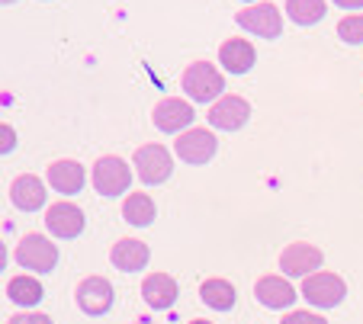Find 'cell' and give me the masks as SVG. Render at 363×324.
Masks as SVG:
<instances>
[{
	"label": "cell",
	"mask_w": 363,
	"mask_h": 324,
	"mask_svg": "<svg viewBox=\"0 0 363 324\" xmlns=\"http://www.w3.org/2000/svg\"><path fill=\"white\" fill-rule=\"evenodd\" d=\"M16 263L29 273H52L58 263V248L45 235H26L16 248Z\"/></svg>",
	"instance_id": "obj_5"
},
{
	"label": "cell",
	"mask_w": 363,
	"mask_h": 324,
	"mask_svg": "<svg viewBox=\"0 0 363 324\" xmlns=\"http://www.w3.org/2000/svg\"><path fill=\"white\" fill-rule=\"evenodd\" d=\"M13 148H16V132H13V125L0 122V154H10Z\"/></svg>",
	"instance_id": "obj_25"
},
{
	"label": "cell",
	"mask_w": 363,
	"mask_h": 324,
	"mask_svg": "<svg viewBox=\"0 0 363 324\" xmlns=\"http://www.w3.org/2000/svg\"><path fill=\"white\" fill-rule=\"evenodd\" d=\"M135 324H155V321H135Z\"/></svg>",
	"instance_id": "obj_31"
},
{
	"label": "cell",
	"mask_w": 363,
	"mask_h": 324,
	"mask_svg": "<svg viewBox=\"0 0 363 324\" xmlns=\"http://www.w3.org/2000/svg\"><path fill=\"white\" fill-rule=\"evenodd\" d=\"M132 164H135L138 180L148 183V187L164 183V180L171 177V170H174V158H171V151H167L164 145H142L135 151V158H132Z\"/></svg>",
	"instance_id": "obj_3"
},
{
	"label": "cell",
	"mask_w": 363,
	"mask_h": 324,
	"mask_svg": "<svg viewBox=\"0 0 363 324\" xmlns=\"http://www.w3.org/2000/svg\"><path fill=\"white\" fill-rule=\"evenodd\" d=\"M45 228L55 238H77L84 231V212L74 202H55L45 212Z\"/></svg>",
	"instance_id": "obj_13"
},
{
	"label": "cell",
	"mask_w": 363,
	"mask_h": 324,
	"mask_svg": "<svg viewBox=\"0 0 363 324\" xmlns=\"http://www.w3.org/2000/svg\"><path fill=\"white\" fill-rule=\"evenodd\" d=\"M7 296H10V302H16V305H23V308H33V305H39L42 302V286L35 283L33 276H13L7 283Z\"/></svg>",
	"instance_id": "obj_20"
},
{
	"label": "cell",
	"mask_w": 363,
	"mask_h": 324,
	"mask_svg": "<svg viewBox=\"0 0 363 324\" xmlns=\"http://www.w3.org/2000/svg\"><path fill=\"white\" fill-rule=\"evenodd\" d=\"M148 244L145 241H135V238H123V241L113 244L110 250V260L116 270H123V273H138V270L148 267Z\"/></svg>",
	"instance_id": "obj_15"
},
{
	"label": "cell",
	"mask_w": 363,
	"mask_h": 324,
	"mask_svg": "<svg viewBox=\"0 0 363 324\" xmlns=\"http://www.w3.org/2000/svg\"><path fill=\"white\" fill-rule=\"evenodd\" d=\"M132 183V170L123 158L106 154L94 164V187L100 196H123Z\"/></svg>",
	"instance_id": "obj_4"
},
{
	"label": "cell",
	"mask_w": 363,
	"mask_h": 324,
	"mask_svg": "<svg viewBox=\"0 0 363 324\" xmlns=\"http://www.w3.org/2000/svg\"><path fill=\"white\" fill-rule=\"evenodd\" d=\"M341 10H363V0H335Z\"/></svg>",
	"instance_id": "obj_27"
},
{
	"label": "cell",
	"mask_w": 363,
	"mask_h": 324,
	"mask_svg": "<svg viewBox=\"0 0 363 324\" xmlns=\"http://www.w3.org/2000/svg\"><path fill=\"white\" fill-rule=\"evenodd\" d=\"M151 119H155V125H158L161 132H171V135H174V132H184L186 125H193L196 112H193V106L184 103V100L167 97V100H161V103L155 106Z\"/></svg>",
	"instance_id": "obj_12"
},
{
	"label": "cell",
	"mask_w": 363,
	"mask_h": 324,
	"mask_svg": "<svg viewBox=\"0 0 363 324\" xmlns=\"http://www.w3.org/2000/svg\"><path fill=\"white\" fill-rule=\"evenodd\" d=\"M280 324H328L322 315L315 311H289L286 318H280Z\"/></svg>",
	"instance_id": "obj_24"
},
{
	"label": "cell",
	"mask_w": 363,
	"mask_h": 324,
	"mask_svg": "<svg viewBox=\"0 0 363 324\" xmlns=\"http://www.w3.org/2000/svg\"><path fill=\"white\" fill-rule=\"evenodd\" d=\"M177 292L180 289H177V283H174V276H167V273H151V276H145V283H142L145 302L158 311L171 308V305L177 302Z\"/></svg>",
	"instance_id": "obj_17"
},
{
	"label": "cell",
	"mask_w": 363,
	"mask_h": 324,
	"mask_svg": "<svg viewBox=\"0 0 363 324\" xmlns=\"http://www.w3.org/2000/svg\"><path fill=\"white\" fill-rule=\"evenodd\" d=\"M184 90L193 103H209V100H219L225 81H222L219 68H213L209 62H193L184 71Z\"/></svg>",
	"instance_id": "obj_1"
},
{
	"label": "cell",
	"mask_w": 363,
	"mask_h": 324,
	"mask_svg": "<svg viewBox=\"0 0 363 324\" xmlns=\"http://www.w3.org/2000/svg\"><path fill=\"white\" fill-rule=\"evenodd\" d=\"M286 16L299 26H312L322 23L325 16V0H286Z\"/></svg>",
	"instance_id": "obj_22"
},
{
	"label": "cell",
	"mask_w": 363,
	"mask_h": 324,
	"mask_svg": "<svg viewBox=\"0 0 363 324\" xmlns=\"http://www.w3.org/2000/svg\"><path fill=\"white\" fill-rule=\"evenodd\" d=\"M174 151H177V158L184 164H209L213 154L219 151V141H216V135L209 129H190L174 141Z\"/></svg>",
	"instance_id": "obj_7"
},
{
	"label": "cell",
	"mask_w": 363,
	"mask_h": 324,
	"mask_svg": "<svg viewBox=\"0 0 363 324\" xmlns=\"http://www.w3.org/2000/svg\"><path fill=\"white\" fill-rule=\"evenodd\" d=\"M7 324H52V318L39 315V311H20V315H13Z\"/></svg>",
	"instance_id": "obj_26"
},
{
	"label": "cell",
	"mask_w": 363,
	"mask_h": 324,
	"mask_svg": "<svg viewBox=\"0 0 363 324\" xmlns=\"http://www.w3.org/2000/svg\"><path fill=\"white\" fill-rule=\"evenodd\" d=\"M219 62L228 74H247L254 68V62H257V55H254V45L247 39H228L222 42Z\"/></svg>",
	"instance_id": "obj_18"
},
{
	"label": "cell",
	"mask_w": 363,
	"mask_h": 324,
	"mask_svg": "<svg viewBox=\"0 0 363 324\" xmlns=\"http://www.w3.org/2000/svg\"><path fill=\"white\" fill-rule=\"evenodd\" d=\"M235 20H238L241 29H247L251 35H261V39H277V35L283 33L280 7H277V4H267V0L254 4V7H247V10H238Z\"/></svg>",
	"instance_id": "obj_6"
},
{
	"label": "cell",
	"mask_w": 363,
	"mask_h": 324,
	"mask_svg": "<svg viewBox=\"0 0 363 324\" xmlns=\"http://www.w3.org/2000/svg\"><path fill=\"white\" fill-rule=\"evenodd\" d=\"M337 35H341V42H347V45H363V13H354L337 23Z\"/></svg>",
	"instance_id": "obj_23"
},
{
	"label": "cell",
	"mask_w": 363,
	"mask_h": 324,
	"mask_svg": "<svg viewBox=\"0 0 363 324\" xmlns=\"http://www.w3.org/2000/svg\"><path fill=\"white\" fill-rule=\"evenodd\" d=\"M4 267H7V248H4V241H0V273H4Z\"/></svg>",
	"instance_id": "obj_28"
},
{
	"label": "cell",
	"mask_w": 363,
	"mask_h": 324,
	"mask_svg": "<svg viewBox=\"0 0 363 324\" xmlns=\"http://www.w3.org/2000/svg\"><path fill=\"white\" fill-rule=\"evenodd\" d=\"M77 299V308L84 311V315H106L113 305V286L103 279V276H87L81 286H77L74 292Z\"/></svg>",
	"instance_id": "obj_9"
},
{
	"label": "cell",
	"mask_w": 363,
	"mask_h": 324,
	"mask_svg": "<svg viewBox=\"0 0 363 324\" xmlns=\"http://www.w3.org/2000/svg\"><path fill=\"white\" fill-rule=\"evenodd\" d=\"M206 116H209V125H213V129L235 132V129H241V125L247 122L251 106H247V100H241V97H219Z\"/></svg>",
	"instance_id": "obj_10"
},
{
	"label": "cell",
	"mask_w": 363,
	"mask_h": 324,
	"mask_svg": "<svg viewBox=\"0 0 363 324\" xmlns=\"http://www.w3.org/2000/svg\"><path fill=\"white\" fill-rule=\"evenodd\" d=\"M296 296L299 292L289 286L286 276H261L257 279V286H254V299L264 305V308H289V305L296 302Z\"/></svg>",
	"instance_id": "obj_11"
},
{
	"label": "cell",
	"mask_w": 363,
	"mask_h": 324,
	"mask_svg": "<svg viewBox=\"0 0 363 324\" xmlns=\"http://www.w3.org/2000/svg\"><path fill=\"white\" fill-rule=\"evenodd\" d=\"M190 324H213V321H190Z\"/></svg>",
	"instance_id": "obj_29"
},
{
	"label": "cell",
	"mask_w": 363,
	"mask_h": 324,
	"mask_svg": "<svg viewBox=\"0 0 363 324\" xmlns=\"http://www.w3.org/2000/svg\"><path fill=\"white\" fill-rule=\"evenodd\" d=\"M322 250L315 248V244H306V241H296L289 244L286 250L280 254V270L286 276H296V279H306V276L318 273V267H322Z\"/></svg>",
	"instance_id": "obj_8"
},
{
	"label": "cell",
	"mask_w": 363,
	"mask_h": 324,
	"mask_svg": "<svg viewBox=\"0 0 363 324\" xmlns=\"http://www.w3.org/2000/svg\"><path fill=\"white\" fill-rule=\"evenodd\" d=\"M199 299L216 311H228L238 302V292H235V286L228 283V279H206V283L199 286Z\"/></svg>",
	"instance_id": "obj_19"
},
{
	"label": "cell",
	"mask_w": 363,
	"mask_h": 324,
	"mask_svg": "<svg viewBox=\"0 0 363 324\" xmlns=\"http://www.w3.org/2000/svg\"><path fill=\"white\" fill-rule=\"evenodd\" d=\"M45 183H42L39 177H33V173H23V177L13 180V187H10V199H13V206L20 209V212H39L42 206H45Z\"/></svg>",
	"instance_id": "obj_14"
},
{
	"label": "cell",
	"mask_w": 363,
	"mask_h": 324,
	"mask_svg": "<svg viewBox=\"0 0 363 324\" xmlns=\"http://www.w3.org/2000/svg\"><path fill=\"white\" fill-rule=\"evenodd\" d=\"M123 219L129 221V225H138V228L151 225V221H155V202H151V196H148V193H132V196H125V202H123Z\"/></svg>",
	"instance_id": "obj_21"
},
{
	"label": "cell",
	"mask_w": 363,
	"mask_h": 324,
	"mask_svg": "<svg viewBox=\"0 0 363 324\" xmlns=\"http://www.w3.org/2000/svg\"><path fill=\"white\" fill-rule=\"evenodd\" d=\"M84 167L77 161H55V164H48V183L52 190L62 196H74L84 190Z\"/></svg>",
	"instance_id": "obj_16"
},
{
	"label": "cell",
	"mask_w": 363,
	"mask_h": 324,
	"mask_svg": "<svg viewBox=\"0 0 363 324\" xmlns=\"http://www.w3.org/2000/svg\"><path fill=\"white\" fill-rule=\"evenodd\" d=\"M299 292L315 308H335V305L344 302L347 286H344V279L337 273H312V276H306V283H302Z\"/></svg>",
	"instance_id": "obj_2"
},
{
	"label": "cell",
	"mask_w": 363,
	"mask_h": 324,
	"mask_svg": "<svg viewBox=\"0 0 363 324\" xmlns=\"http://www.w3.org/2000/svg\"><path fill=\"white\" fill-rule=\"evenodd\" d=\"M0 4H16V0H0Z\"/></svg>",
	"instance_id": "obj_30"
}]
</instances>
